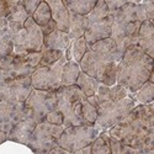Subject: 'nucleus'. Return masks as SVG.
Returning a JSON list of instances; mask_svg holds the SVG:
<instances>
[{
    "label": "nucleus",
    "instance_id": "nucleus-25",
    "mask_svg": "<svg viewBox=\"0 0 154 154\" xmlns=\"http://www.w3.org/2000/svg\"><path fill=\"white\" fill-rule=\"evenodd\" d=\"M130 97H132L134 101H139L142 105L150 104L154 100V84L150 82L144 83L136 93L131 94Z\"/></svg>",
    "mask_w": 154,
    "mask_h": 154
},
{
    "label": "nucleus",
    "instance_id": "nucleus-10",
    "mask_svg": "<svg viewBox=\"0 0 154 154\" xmlns=\"http://www.w3.org/2000/svg\"><path fill=\"white\" fill-rule=\"evenodd\" d=\"M23 105L27 110L29 117H31L38 125L45 121L46 116L51 111L57 109V96L54 91L32 89Z\"/></svg>",
    "mask_w": 154,
    "mask_h": 154
},
{
    "label": "nucleus",
    "instance_id": "nucleus-40",
    "mask_svg": "<svg viewBox=\"0 0 154 154\" xmlns=\"http://www.w3.org/2000/svg\"><path fill=\"white\" fill-rule=\"evenodd\" d=\"M5 140H8V138H6V133H4V132L0 131V144L4 143Z\"/></svg>",
    "mask_w": 154,
    "mask_h": 154
},
{
    "label": "nucleus",
    "instance_id": "nucleus-31",
    "mask_svg": "<svg viewBox=\"0 0 154 154\" xmlns=\"http://www.w3.org/2000/svg\"><path fill=\"white\" fill-rule=\"evenodd\" d=\"M45 121L48 122V123H52V125L62 126V125H63V115H62V112H60L59 110L54 109L53 111H51V112L47 115L46 119H45Z\"/></svg>",
    "mask_w": 154,
    "mask_h": 154
},
{
    "label": "nucleus",
    "instance_id": "nucleus-4",
    "mask_svg": "<svg viewBox=\"0 0 154 154\" xmlns=\"http://www.w3.org/2000/svg\"><path fill=\"white\" fill-rule=\"evenodd\" d=\"M137 3L126 2L123 6L110 14L111 16V36L116 43L117 53L122 59L126 49L131 46H137V38L140 22L136 12Z\"/></svg>",
    "mask_w": 154,
    "mask_h": 154
},
{
    "label": "nucleus",
    "instance_id": "nucleus-2",
    "mask_svg": "<svg viewBox=\"0 0 154 154\" xmlns=\"http://www.w3.org/2000/svg\"><path fill=\"white\" fill-rule=\"evenodd\" d=\"M120 60L116 43L112 38H106L89 46L79 66L82 72L100 84L113 86L116 84V68Z\"/></svg>",
    "mask_w": 154,
    "mask_h": 154
},
{
    "label": "nucleus",
    "instance_id": "nucleus-32",
    "mask_svg": "<svg viewBox=\"0 0 154 154\" xmlns=\"http://www.w3.org/2000/svg\"><path fill=\"white\" fill-rule=\"evenodd\" d=\"M21 4L25 8V10H26L27 15L32 16L36 9L38 8V5L41 4V0H21Z\"/></svg>",
    "mask_w": 154,
    "mask_h": 154
},
{
    "label": "nucleus",
    "instance_id": "nucleus-22",
    "mask_svg": "<svg viewBox=\"0 0 154 154\" xmlns=\"http://www.w3.org/2000/svg\"><path fill=\"white\" fill-rule=\"evenodd\" d=\"M29 17L30 16L22 6L21 0H9V14L6 16L8 22H16L23 25Z\"/></svg>",
    "mask_w": 154,
    "mask_h": 154
},
{
    "label": "nucleus",
    "instance_id": "nucleus-15",
    "mask_svg": "<svg viewBox=\"0 0 154 154\" xmlns=\"http://www.w3.org/2000/svg\"><path fill=\"white\" fill-rule=\"evenodd\" d=\"M36 125L37 123L31 117L23 119L22 121H20L19 123H16L14 127H12V130L6 134L8 140L27 146Z\"/></svg>",
    "mask_w": 154,
    "mask_h": 154
},
{
    "label": "nucleus",
    "instance_id": "nucleus-35",
    "mask_svg": "<svg viewBox=\"0 0 154 154\" xmlns=\"http://www.w3.org/2000/svg\"><path fill=\"white\" fill-rule=\"evenodd\" d=\"M9 14V0H0V19H6Z\"/></svg>",
    "mask_w": 154,
    "mask_h": 154
},
{
    "label": "nucleus",
    "instance_id": "nucleus-1",
    "mask_svg": "<svg viewBox=\"0 0 154 154\" xmlns=\"http://www.w3.org/2000/svg\"><path fill=\"white\" fill-rule=\"evenodd\" d=\"M109 136L123 146L139 150L154 149V107L153 102L138 105L111 127Z\"/></svg>",
    "mask_w": 154,
    "mask_h": 154
},
{
    "label": "nucleus",
    "instance_id": "nucleus-17",
    "mask_svg": "<svg viewBox=\"0 0 154 154\" xmlns=\"http://www.w3.org/2000/svg\"><path fill=\"white\" fill-rule=\"evenodd\" d=\"M137 46L143 51V52L154 58V26L153 22L144 21L140 23L138 38H137Z\"/></svg>",
    "mask_w": 154,
    "mask_h": 154
},
{
    "label": "nucleus",
    "instance_id": "nucleus-28",
    "mask_svg": "<svg viewBox=\"0 0 154 154\" xmlns=\"http://www.w3.org/2000/svg\"><path fill=\"white\" fill-rule=\"evenodd\" d=\"M89 46L86 45L84 37H80V38H76L74 40L70 45V56H72V60L74 59L75 63H80L82 58L84 57V54L86 53Z\"/></svg>",
    "mask_w": 154,
    "mask_h": 154
},
{
    "label": "nucleus",
    "instance_id": "nucleus-34",
    "mask_svg": "<svg viewBox=\"0 0 154 154\" xmlns=\"http://www.w3.org/2000/svg\"><path fill=\"white\" fill-rule=\"evenodd\" d=\"M105 3H106V6L109 9L110 14H111V12H113V11L119 10L121 6H123L126 4L125 0H107V2H105Z\"/></svg>",
    "mask_w": 154,
    "mask_h": 154
},
{
    "label": "nucleus",
    "instance_id": "nucleus-39",
    "mask_svg": "<svg viewBox=\"0 0 154 154\" xmlns=\"http://www.w3.org/2000/svg\"><path fill=\"white\" fill-rule=\"evenodd\" d=\"M90 146H91V144H90ZM90 146H88V147H85V148H82V149H79V150L72 153V154H90V153H91V147H90Z\"/></svg>",
    "mask_w": 154,
    "mask_h": 154
},
{
    "label": "nucleus",
    "instance_id": "nucleus-11",
    "mask_svg": "<svg viewBox=\"0 0 154 154\" xmlns=\"http://www.w3.org/2000/svg\"><path fill=\"white\" fill-rule=\"evenodd\" d=\"M67 62L63 56L51 67H38L31 75V84L33 89L46 91H57L62 86V70Z\"/></svg>",
    "mask_w": 154,
    "mask_h": 154
},
{
    "label": "nucleus",
    "instance_id": "nucleus-19",
    "mask_svg": "<svg viewBox=\"0 0 154 154\" xmlns=\"http://www.w3.org/2000/svg\"><path fill=\"white\" fill-rule=\"evenodd\" d=\"M88 27V17L83 15H76L74 12L69 11V31L68 36L70 41L76 40L84 36Z\"/></svg>",
    "mask_w": 154,
    "mask_h": 154
},
{
    "label": "nucleus",
    "instance_id": "nucleus-6",
    "mask_svg": "<svg viewBox=\"0 0 154 154\" xmlns=\"http://www.w3.org/2000/svg\"><path fill=\"white\" fill-rule=\"evenodd\" d=\"M41 57V52H29L23 54L12 53L0 59V69L10 80L27 78L33 74L36 68H38Z\"/></svg>",
    "mask_w": 154,
    "mask_h": 154
},
{
    "label": "nucleus",
    "instance_id": "nucleus-24",
    "mask_svg": "<svg viewBox=\"0 0 154 154\" xmlns=\"http://www.w3.org/2000/svg\"><path fill=\"white\" fill-rule=\"evenodd\" d=\"M75 85L80 89L86 97H90V96H94L96 94L97 89L100 86V83L96 82L94 78H91V76H89L88 74H85L84 72H80Z\"/></svg>",
    "mask_w": 154,
    "mask_h": 154
},
{
    "label": "nucleus",
    "instance_id": "nucleus-14",
    "mask_svg": "<svg viewBox=\"0 0 154 154\" xmlns=\"http://www.w3.org/2000/svg\"><path fill=\"white\" fill-rule=\"evenodd\" d=\"M26 30V52H41L43 48V33L38 25L30 16L23 23Z\"/></svg>",
    "mask_w": 154,
    "mask_h": 154
},
{
    "label": "nucleus",
    "instance_id": "nucleus-33",
    "mask_svg": "<svg viewBox=\"0 0 154 154\" xmlns=\"http://www.w3.org/2000/svg\"><path fill=\"white\" fill-rule=\"evenodd\" d=\"M142 4L144 6L147 20L153 22V20H154V2H153V0H149V2H143Z\"/></svg>",
    "mask_w": 154,
    "mask_h": 154
},
{
    "label": "nucleus",
    "instance_id": "nucleus-12",
    "mask_svg": "<svg viewBox=\"0 0 154 154\" xmlns=\"http://www.w3.org/2000/svg\"><path fill=\"white\" fill-rule=\"evenodd\" d=\"M29 113L23 104H9L0 101V131L9 133L12 127L23 119H27Z\"/></svg>",
    "mask_w": 154,
    "mask_h": 154
},
{
    "label": "nucleus",
    "instance_id": "nucleus-27",
    "mask_svg": "<svg viewBox=\"0 0 154 154\" xmlns=\"http://www.w3.org/2000/svg\"><path fill=\"white\" fill-rule=\"evenodd\" d=\"M33 21L38 25L40 27H45L46 25L52 20V15H51V9L47 4V2H41V4L38 5L36 11L33 12V15L31 16Z\"/></svg>",
    "mask_w": 154,
    "mask_h": 154
},
{
    "label": "nucleus",
    "instance_id": "nucleus-30",
    "mask_svg": "<svg viewBox=\"0 0 154 154\" xmlns=\"http://www.w3.org/2000/svg\"><path fill=\"white\" fill-rule=\"evenodd\" d=\"M82 115H83V119L88 126L95 125L96 119H97V110L86 99H84L82 102Z\"/></svg>",
    "mask_w": 154,
    "mask_h": 154
},
{
    "label": "nucleus",
    "instance_id": "nucleus-36",
    "mask_svg": "<svg viewBox=\"0 0 154 154\" xmlns=\"http://www.w3.org/2000/svg\"><path fill=\"white\" fill-rule=\"evenodd\" d=\"M41 30H42V33H43V37L45 36H47V35H49V33H52L53 31H56L57 30V26H56V22L53 21V20H51L45 27H41Z\"/></svg>",
    "mask_w": 154,
    "mask_h": 154
},
{
    "label": "nucleus",
    "instance_id": "nucleus-29",
    "mask_svg": "<svg viewBox=\"0 0 154 154\" xmlns=\"http://www.w3.org/2000/svg\"><path fill=\"white\" fill-rule=\"evenodd\" d=\"M41 53H42V57L38 67H51L64 56V52H62V51L47 49V48H42Z\"/></svg>",
    "mask_w": 154,
    "mask_h": 154
},
{
    "label": "nucleus",
    "instance_id": "nucleus-20",
    "mask_svg": "<svg viewBox=\"0 0 154 154\" xmlns=\"http://www.w3.org/2000/svg\"><path fill=\"white\" fill-rule=\"evenodd\" d=\"M14 53V46L9 33L6 19H0V59Z\"/></svg>",
    "mask_w": 154,
    "mask_h": 154
},
{
    "label": "nucleus",
    "instance_id": "nucleus-8",
    "mask_svg": "<svg viewBox=\"0 0 154 154\" xmlns=\"http://www.w3.org/2000/svg\"><path fill=\"white\" fill-rule=\"evenodd\" d=\"M101 128L94 126H72L64 128L58 139V147L74 153L82 148L90 146L100 134Z\"/></svg>",
    "mask_w": 154,
    "mask_h": 154
},
{
    "label": "nucleus",
    "instance_id": "nucleus-7",
    "mask_svg": "<svg viewBox=\"0 0 154 154\" xmlns=\"http://www.w3.org/2000/svg\"><path fill=\"white\" fill-rule=\"evenodd\" d=\"M134 100L130 96L120 101H101L96 106L97 119L95 125L101 130L111 128L115 125H117L123 117H126L134 109Z\"/></svg>",
    "mask_w": 154,
    "mask_h": 154
},
{
    "label": "nucleus",
    "instance_id": "nucleus-37",
    "mask_svg": "<svg viewBox=\"0 0 154 154\" xmlns=\"http://www.w3.org/2000/svg\"><path fill=\"white\" fill-rule=\"evenodd\" d=\"M142 150L139 149H136V148H132L130 146H123L121 144V154H139Z\"/></svg>",
    "mask_w": 154,
    "mask_h": 154
},
{
    "label": "nucleus",
    "instance_id": "nucleus-21",
    "mask_svg": "<svg viewBox=\"0 0 154 154\" xmlns=\"http://www.w3.org/2000/svg\"><path fill=\"white\" fill-rule=\"evenodd\" d=\"M63 4L70 12L88 16L96 5V0H63Z\"/></svg>",
    "mask_w": 154,
    "mask_h": 154
},
{
    "label": "nucleus",
    "instance_id": "nucleus-18",
    "mask_svg": "<svg viewBox=\"0 0 154 154\" xmlns=\"http://www.w3.org/2000/svg\"><path fill=\"white\" fill-rule=\"evenodd\" d=\"M70 45V38L68 33L62 32L59 30L53 31L43 37V48L47 49H56V51H62L66 52V49Z\"/></svg>",
    "mask_w": 154,
    "mask_h": 154
},
{
    "label": "nucleus",
    "instance_id": "nucleus-26",
    "mask_svg": "<svg viewBox=\"0 0 154 154\" xmlns=\"http://www.w3.org/2000/svg\"><path fill=\"white\" fill-rule=\"evenodd\" d=\"M91 153L90 154H111L110 147V136L106 132L100 133L96 139L91 143Z\"/></svg>",
    "mask_w": 154,
    "mask_h": 154
},
{
    "label": "nucleus",
    "instance_id": "nucleus-3",
    "mask_svg": "<svg viewBox=\"0 0 154 154\" xmlns=\"http://www.w3.org/2000/svg\"><path fill=\"white\" fill-rule=\"evenodd\" d=\"M153 62L154 59L147 56L138 46L128 47L117 64L116 84L123 86L128 93H136L148 82L153 73Z\"/></svg>",
    "mask_w": 154,
    "mask_h": 154
},
{
    "label": "nucleus",
    "instance_id": "nucleus-9",
    "mask_svg": "<svg viewBox=\"0 0 154 154\" xmlns=\"http://www.w3.org/2000/svg\"><path fill=\"white\" fill-rule=\"evenodd\" d=\"M63 131V126L52 125L43 121L36 125L27 147L35 154H48L58 146V139Z\"/></svg>",
    "mask_w": 154,
    "mask_h": 154
},
{
    "label": "nucleus",
    "instance_id": "nucleus-23",
    "mask_svg": "<svg viewBox=\"0 0 154 154\" xmlns=\"http://www.w3.org/2000/svg\"><path fill=\"white\" fill-rule=\"evenodd\" d=\"M80 66L74 60H67L62 70V86L75 85L80 73Z\"/></svg>",
    "mask_w": 154,
    "mask_h": 154
},
{
    "label": "nucleus",
    "instance_id": "nucleus-5",
    "mask_svg": "<svg viewBox=\"0 0 154 154\" xmlns=\"http://www.w3.org/2000/svg\"><path fill=\"white\" fill-rule=\"evenodd\" d=\"M56 93L57 110L63 115V128L72 126H88L82 115V102L86 96L76 85L60 86Z\"/></svg>",
    "mask_w": 154,
    "mask_h": 154
},
{
    "label": "nucleus",
    "instance_id": "nucleus-38",
    "mask_svg": "<svg viewBox=\"0 0 154 154\" xmlns=\"http://www.w3.org/2000/svg\"><path fill=\"white\" fill-rule=\"evenodd\" d=\"M48 154H72V153H69L68 150H66V149H63V148L57 146L56 148H53L52 150H51Z\"/></svg>",
    "mask_w": 154,
    "mask_h": 154
},
{
    "label": "nucleus",
    "instance_id": "nucleus-16",
    "mask_svg": "<svg viewBox=\"0 0 154 154\" xmlns=\"http://www.w3.org/2000/svg\"><path fill=\"white\" fill-rule=\"evenodd\" d=\"M51 9L52 20L56 22L57 30L68 33L69 31V10L66 8L62 0H47Z\"/></svg>",
    "mask_w": 154,
    "mask_h": 154
},
{
    "label": "nucleus",
    "instance_id": "nucleus-13",
    "mask_svg": "<svg viewBox=\"0 0 154 154\" xmlns=\"http://www.w3.org/2000/svg\"><path fill=\"white\" fill-rule=\"evenodd\" d=\"M111 16L109 15L105 19L88 21V27L84 33V40L88 46H91L99 41L106 40L111 36Z\"/></svg>",
    "mask_w": 154,
    "mask_h": 154
}]
</instances>
